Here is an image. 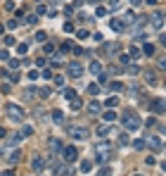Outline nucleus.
Listing matches in <instances>:
<instances>
[{
	"mask_svg": "<svg viewBox=\"0 0 166 176\" xmlns=\"http://www.w3.org/2000/svg\"><path fill=\"white\" fill-rule=\"evenodd\" d=\"M121 121H124V129H126V131H138V129H140V124H142V121H140V117H138L135 112L124 114V117H121Z\"/></svg>",
	"mask_w": 166,
	"mask_h": 176,
	"instance_id": "obj_1",
	"label": "nucleus"
},
{
	"mask_svg": "<svg viewBox=\"0 0 166 176\" xmlns=\"http://www.w3.org/2000/svg\"><path fill=\"white\" fill-rule=\"evenodd\" d=\"M62 160H64V164L76 162V160H78V148H76V145H66V148H62Z\"/></svg>",
	"mask_w": 166,
	"mask_h": 176,
	"instance_id": "obj_2",
	"label": "nucleus"
},
{
	"mask_svg": "<svg viewBox=\"0 0 166 176\" xmlns=\"http://www.w3.org/2000/svg\"><path fill=\"white\" fill-rule=\"evenodd\" d=\"M5 112L10 114L12 121H22V119H24V109H22L19 105H14V103H10V105L5 107Z\"/></svg>",
	"mask_w": 166,
	"mask_h": 176,
	"instance_id": "obj_3",
	"label": "nucleus"
},
{
	"mask_svg": "<svg viewBox=\"0 0 166 176\" xmlns=\"http://www.w3.org/2000/svg\"><path fill=\"white\" fill-rule=\"evenodd\" d=\"M88 133H90L88 126H71V129H69V136H71L74 141H86Z\"/></svg>",
	"mask_w": 166,
	"mask_h": 176,
	"instance_id": "obj_4",
	"label": "nucleus"
},
{
	"mask_svg": "<svg viewBox=\"0 0 166 176\" xmlns=\"http://www.w3.org/2000/svg\"><path fill=\"white\" fill-rule=\"evenodd\" d=\"M66 74L74 76V79L83 76V64H78V62H69V64H66Z\"/></svg>",
	"mask_w": 166,
	"mask_h": 176,
	"instance_id": "obj_5",
	"label": "nucleus"
},
{
	"mask_svg": "<svg viewBox=\"0 0 166 176\" xmlns=\"http://www.w3.org/2000/svg\"><path fill=\"white\" fill-rule=\"evenodd\" d=\"M150 112L164 114V98H152V100H150Z\"/></svg>",
	"mask_w": 166,
	"mask_h": 176,
	"instance_id": "obj_6",
	"label": "nucleus"
},
{
	"mask_svg": "<svg viewBox=\"0 0 166 176\" xmlns=\"http://www.w3.org/2000/svg\"><path fill=\"white\" fill-rule=\"evenodd\" d=\"M31 169L36 172V174H43V172H45V160H43V157H33L31 160Z\"/></svg>",
	"mask_w": 166,
	"mask_h": 176,
	"instance_id": "obj_7",
	"label": "nucleus"
},
{
	"mask_svg": "<svg viewBox=\"0 0 166 176\" xmlns=\"http://www.w3.org/2000/svg\"><path fill=\"white\" fill-rule=\"evenodd\" d=\"M145 145H150V148H152V150H157V152H162V150H164V145H162V138H159V136H150Z\"/></svg>",
	"mask_w": 166,
	"mask_h": 176,
	"instance_id": "obj_8",
	"label": "nucleus"
},
{
	"mask_svg": "<svg viewBox=\"0 0 166 176\" xmlns=\"http://www.w3.org/2000/svg\"><path fill=\"white\" fill-rule=\"evenodd\" d=\"M48 145H50V150H52V155H60V152H62V148H64L60 138H50V143H48Z\"/></svg>",
	"mask_w": 166,
	"mask_h": 176,
	"instance_id": "obj_9",
	"label": "nucleus"
},
{
	"mask_svg": "<svg viewBox=\"0 0 166 176\" xmlns=\"http://www.w3.org/2000/svg\"><path fill=\"white\" fill-rule=\"evenodd\" d=\"M109 26H112L114 31H124V29H126V22H124V19H109Z\"/></svg>",
	"mask_w": 166,
	"mask_h": 176,
	"instance_id": "obj_10",
	"label": "nucleus"
},
{
	"mask_svg": "<svg viewBox=\"0 0 166 176\" xmlns=\"http://www.w3.org/2000/svg\"><path fill=\"white\" fill-rule=\"evenodd\" d=\"M109 133H114V129H112V126H107V124L98 126V136H100V138H107Z\"/></svg>",
	"mask_w": 166,
	"mask_h": 176,
	"instance_id": "obj_11",
	"label": "nucleus"
},
{
	"mask_svg": "<svg viewBox=\"0 0 166 176\" xmlns=\"http://www.w3.org/2000/svg\"><path fill=\"white\" fill-rule=\"evenodd\" d=\"M116 117H119V114H116L114 109H109V107L102 112V119H104V121H116Z\"/></svg>",
	"mask_w": 166,
	"mask_h": 176,
	"instance_id": "obj_12",
	"label": "nucleus"
},
{
	"mask_svg": "<svg viewBox=\"0 0 166 176\" xmlns=\"http://www.w3.org/2000/svg\"><path fill=\"white\" fill-rule=\"evenodd\" d=\"M88 112H90V114H100V112H102V105H100L98 100H90V103H88Z\"/></svg>",
	"mask_w": 166,
	"mask_h": 176,
	"instance_id": "obj_13",
	"label": "nucleus"
},
{
	"mask_svg": "<svg viewBox=\"0 0 166 176\" xmlns=\"http://www.w3.org/2000/svg\"><path fill=\"white\" fill-rule=\"evenodd\" d=\"M69 107H71V112H78V109L83 107L81 98H78V95H76V98H71V100H69Z\"/></svg>",
	"mask_w": 166,
	"mask_h": 176,
	"instance_id": "obj_14",
	"label": "nucleus"
},
{
	"mask_svg": "<svg viewBox=\"0 0 166 176\" xmlns=\"http://www.w3.org/2000/svg\"><path fill=\"white\" fill-rule=\"evenodd\" d=\"M152 19H154V26L162 31V29H164V14H162V12H154V17H152Z\"/></svg>",
	"mask_w": 166,
	"mask_h": 176,
	"instance_id": "obj_15",
	"label": "nucleus"
},
{
	"mask_svg": "<svg viewBox=\"0 0 166 176\" xmlns=\"http://www.w3.org/2000/svg\"><path fill=\"white\" fill-rule=\"evenodd\" d=\"M88 71H90V74H95V76H98V74H102V64H100L98 60H93V62H90V67H88Z\"/></svg>",
	"mask_w": 166,
	"mask_h": 176,
	"instance_id": "obj_16",
	"label": "nucleus"
},
{
	"mask_svg": "<svg viewBox=\"0 0 166 176\" xmlns=\"http://www.w3.org/2000/svg\"><path fill=\"white\" fill-rule=\"evenodd\" d=\"M52 121H55V124H62V121H64V112H62V109H55V112H52Z\"/></svg>",
	"mask_w": 166,
	"mask_h": 176,
	"instance_id": "obj_17",
	"label": "nucleus"
},
{
	"mask_svg": "<svg viewBox=\"0 0 166 176\" xmlns=\"http://www.w3.org/2000/svg\"><path fill=\"white\" fill-rule=\"evenodd\" d=\"M90 169H93V162L90 160H83L81 162V174H90Z\"/></svg>",
	"mask_w": 166,
	"mask_h": 176,
	"instance_id": "obj_18",
	"label": "nucleus"
},
{
	"mask_svg": "<svg viewBox=\"0 0 166 176\" xmlns=\"http://www.w3.org/2000/svg\"><path fill=\"white\" fill-rule=\"evenodd\" d=\"M104 50L112 55V52H119V50H121V45H119V43H107V45H104Z\"/></svg>",
	"mask_w": 166,
	"mask_h": 176,
	"instance_id": "obj_19",
	"label": "nucleus"
},
{
	"mask_svg": "<svg viewBox=\"0 0 166 176\" xmlns=\"http://www.w3.org/2000/svg\"><path fill=\"white\" fill-rule=\"evenodd\" d=\"M62 95H64L66 100H71V98H76V91H74V88H66V86H64V88H62Z\"/></svg>",
	"mask_w": 166,
	"mask_h": 176,
	"instance_id": "obj_20",
	"label": "nucleus"
},
{
	"mask_svg": "<svg viewBox=\"0 0 166 176\" xmlns=\"http://www.w3.org/2000/svg\"><path fill=\"white\" fill-rule=\"evenodd\" d=\"M116 105H119V98H116V95H112V98H107V103H104V107H109V109H114Z\"/></svg>",
	"mask_w": 166,
	"mask_h": 176,
	"instance_id": "obj_21",
	"label": "nucleus"
},
{
	"mask_svg": "<svg viewBox=\"0 0 166 176\" xmlns=\"http://www.w3.org/2000/svg\"><path fill=\"white\" fill-rule=\"evenodd\" d=\"M22 141V133H14V136H7V145H19Z\"/></svg>",
	"mask_w": 166,
	"mask_h": 176,
	"instance_id": "obj_22",
	"label": "nucleus"
},
{
	"mask_svg": "<svg viewBox=\"0 0 166 176\" xmlns=\"http://www.w3.org/2000/svg\"><path fill=\"white\" fill-rule=\"evenodd\" d=\"M131 145H133V150H145V141H142V138H135V141H131Z\"/></svg>",
	"mask_w": 166,
	"mask_h": 176,
	"instance_id": "obj_23",
	"label": "nucleus"
},
{
	"mask_svg": "<svg viewBox=\"0 0 166 176\" xmlns=\"http://www.w3.org/2000/svg\"><path fill=\"white\" fill-rule=\"evenodd\" d=\"M109 91H114V93H121V91H124V83H121V81H114V83H109Z\"/></svg>",
	"mask_w": 166,
	"mask_h": 176,
	"instance_id": "obj_24",
	"label": "nucleus"
},
{
	"mask_svg": "<svg viewBox=\"0 0 166 176\" xmlns=\"http://www.w3.org/2000/svg\"><path fill=\"white\" fill-rule=\"evenodd\" d=\"M45 38H48L45 31H36V36H33V40H36V43H45Z\"/></svg>",
	"mask_w": 166,
	"mask_h": 176,
	"instance_id": "obj_25",
	"label": "nucleus"
},
{
	"mask_svg": "<svg viewBox=\"0 0 166 176\" xmlns=\"http://www.w3.org/2000/svg\"><path fill=\"white\" fill-rule=\"evenodd\" d=\"M107 157H109V155H107L104 150H98V155H95V160H98L100 164H104V162H107Z\"/></svg>",
	"mask_w": 166,
	"mask_h": 176,
	"instance_id": "obj_26",
	"label": "nucleus"
},
{
	"mask_svg": "<svg viewBox=\"0 0 166 176\" xmlns=\"http://www.w3.org/2000/svg\"><path fill=\"white\" fill-rule=\"evenodd\" d=\"M7 160H10V164H14V162H19V150H12V152L7 155Z\"/></svg>",
	"mask_w": 166,
	"mask_h": 176,
	"instance_id": "obj_27",
	"label": "nucleus"
},
{
	"mask_svg": "<svg viewBox=\"0 0 166 176\" xmlns=\"http://www.w3.org/2000/svg\"><path fill=\"white\" fill-rule=\"evenodd\" d=\"M126 55H128V60H138V57H140V50H138V48H131Z\"/></svg>",
	"mask_w": 166,
	"mask_h": 176,
	"instance_id": "obj_28",
	"label": "nucleus"
},
{
	"mask_svg": "<svg viewBox=\"0 0 166 176\" xmlns=\"http://www.w3.org/2000/svg\"><path fill=\"white\" fill-rule=\"evenodd\" d=\"M36 95H38V88H26V93H24V98H29V100H31V98H36Z\"/></svg>",
	"mask_w": 166,
	"mask_h": 176,
	"instance_id": "obj_29",
	"label": "nucleus"
},
{
	"mask_svg": "<svg viewBox=\"0 0 166 176\" xmlns=\"http://www.w3.org/2000/svg\"><path fill=\"white\" fill-rule=\"evenodd\" d=\"M17 52H19V55H26V52H29V43H19V45H17Z\"/></svg>",
	"mask_w": 166,
	"mask_h": 176,
	"instance_id": "obj_30",
	"label": "nucleus"
},
{
	"mask_svg": "<svg viewBox=\"0 0 166 176\" xmlns=\"http://www.w3.org/2000/svg\"><path fill=\"white\" fill-rule=\"evenodd\" d=\"M152 52H154V45H152V43H147V45H142V55H147V57H150Z\"/></svg>",
	"mask_w": 166,
	"mask_h": 176,
	"instance_id": "obj_31",
	"label": "nucleus"
},
{
	"mask_svg": "<svg viewBox=\"0 0 166 176\" xmlns=\"http://www.w3.org/2000/svg\"><path fill=\"white\" fill-rule=\"evenodd\" d=\"M38 93H40V98H50V95H52V88H50V86H45V88H40Z\"/></svg>",
	"mask_w": 166,
	"mask_h": 176,
	"instance_id": "obj_32",
	"label": "nucleus"
},
{
	"mask_svg": "<svg viewBox=\"0 0 166 176\" xmlns=\"http://www.w3.org/2000/svg\"><path fill=\"white\" fill-rule=\"evenodd\" d=\"M19 133H22V138H29V136L33 133V129H31V126H22V131H19Z\"/></svg>",
	"mask_w": 166,
	"mask_h": 176,
	"instance_id": "obj_33",
	"label": "nucleus"
},
{
	"mask_svg": "<svg viewBox=\"0 0 166 176\" xmlns=\"http://www.w3.org/2000/svg\"><path fill=\"white\" fill-rule=\"evenodd\" d=\"M40 19H38V14L33 12V14H26V24H38Z\"/></svg>",
	"mask_w": 166,
	"mask_h": 176,
	"instance_id": "obj_34",
	"label": "nucleus"
},
{
	"mask_svg": "<svg viewBox=\"0 0 166 176\" xmlns=\"http://www.w3.org/2000/svg\"><path fill=\"white\" fill-rule=\"evenodd\" d=\"M107 81H109V79H107V74H104V71L98 74V86H107Z\"/></svg>",
	"mask_w": 166,
	"mask_h": 176,
	"instance_id": "obj_35",
	"label": "nucleus"
},
{
	"mask_svg": "<svg viewBox=\"0 0 166 176\" xmlns=\"http://www.w3.org/2000/svg\"><path fill=\"white\" fill-rule=\"evenodd\" d=\"M76 36H78V40H88V38H90V34H88L86 29H81V31H76Z\"/></svg>",
	"mask_w": 166,
	"mask_h": 176,
	"instance_id": "obj_36",
	"label": "nucleus"
},
{
	"mask_svg": "<svg viewBox=\"0 0 166 176\" xmlns=\"http://www.w3.org/2000/svg\"><path fill=\"white\" fill-rule=\"evenodd\" d=\"M7 79H10L12 83H17V81L22 79V74H19V71H12V74H7Z\"/></svg>",
	"mask_w": 166,
	"mask_h": 176,
	"instance_id": "obj_37",
	"label": "nucleus"
},
{
	"mask_svg": "<svg viewBox=\"0 0 166 176\" xmlns=\"http://www.w3.org/2000/svg\"><path fill=\"white\" fill-rule=\"evenodd\" d=\"M52 81H55L57 88H64V76H52Z\"/></svg>",
	"mask_w": 166,
	"mask_h": 176,
	"instance_id": "obj_38",
	"label": "nucleus"
},
{
	"mask_svg": "<svg viewBox=\"0 0 166 176\" xmlns=\"http://www.w3.org/2000/svg\"><path fill=\"white\" fill-rule=\"evenodd\" d=\"M88 93H90V95H98V93H100V86H98V83H90V86H88Z\"/></svg>",
	"mask_w": 166,
	"mask_h": 176,
	"instance_id": "obj_39",
	"label": "nucleus"
},
{
	"mask_svg": "<svg viewBox=\"0 0 166 176\" xmlns=\"http://www.w3.org/2000/svg\"><path fill=\"white\" fill-rule=\"evenodd\" d=\"M38 76H40V74H38V69H31L29 74H26V79H29V81H36Z\"/></svg>",
	"mask_w": 166,
	"mask_h": 176,
	"instance_id": "obj_40",
	"label": "nucleus"
},
{
	"mask_svg": "<svg viewBox=\"0 0 166 176\" xmlns=\"http://www.w3.org/2000/svg\"><path fill=\"white\" fill-rule=\"evenodd\" d=\"M128 143H131V138H128L126 133H121V136H119V145H128Z\"/></svg>",
	"mask_w": 166,
	"mask_h": 176,
	"instance_id": "obj_41",
	"label": "nucleus"
},
{
	"mask_svg": "<svg viewBox=\"0 0 166 176\" xmlns=\"http://www.w3.org/2000/svg\"><path fill=\"white\" fill-rule=\"evenodd\" d=\"M98 176H112V169H109V167H102L98 172Z\"/></svg>",
	"mask_w": 166,
	"mask_h": 176,
	"instance_id": "obj_42",
	"label": "nucleus"
},
{
	"mask_svg": "<svg viewBox=\"0 0 166 176\" xmlns=\"http://www.w3.org/2000/svg\"><path fill=\"white\" fill-rule=\"evenodd\" d=\"M48 12V7L43 5V2H38V7H36V14H45Z\"/></svg>",
	"mask_w": 166,
	"mask_h": 176,
	"instance_id": "obj_43",
	"label": "nucleus"
},
{
	"mask_svg": "<svg viewBox=\"0 0 166 176\" xmlns=\"http://www.w3.org/2000/svg\"><path fill=\"white\" fill-rule=\"evenodd\" d=\"M128 74H133V76L140 74V67H138V64H128Z\"/></svg>",
	"mask_w": 166,
	"mask_h": 176,
	"instance_id": "obj_44",
	"label": "nucleus"
},
{
	"mask_svg": "<svg viewBox=\"0 0 166 176\" xmlns=\"http://www.w3.org/2000/svg\"><path fill=\"white\" fill-rule=\"evenodd\" d=\"M14 26H19V19H17V17H14V19H10V22H7V29H14Z\"/></svg>",
	"mask_w": 166,
	"mask_h": 176,
	"instance_id": "obj_45",
	"label": "nucleus"
},
{
	"mask_svg": "<svg viewBox=\"0 0 166 176\" xmlns=\"http://www.w3.org/2000/svg\"><path fill=\"white\" fill-rule=\"evenodd\" d=\"M2 43H5V45H14V36H5Z\"/></svg>",
	"mask_w": 166,
	"mask_h": 176,
	"instance_id": "obj_46",
	"label": "nucleus"
},
{
	"mask_svg": "<svg viewBox=\"0 0 166 176\" xmlns=\"http://www.w3.org/2000/svg\"><path fill=\"white\" fill-rule=\"evenodd\" d=\"M145 79H147L150 83H154V81H157V79H154V71H145Z\"/></svg>",
	"mask_w": 166,
	"mask_h": 176,
	"instance_id": "obj_47",
	"label": "nucleus"
},
{
	"mask_svg": "<svg viewBox=\"0 0 166 176\" xmlns=\"http://www.w3.org/2000/svg\"><path fill=\"white\" fill-rule=\"evenodd\" d=\"M64 31H66V34L74 31V22H64Z\"/></svg>",
	"mask_w": 166,
	"mask_h": 176,
	"instance_id": "obj_48",
	"label": "nucleus"
},
{
	"mask_svg": "<svg viewBox=\"0 0 166 176\" xmlns=\"http://www.w3.org/2000/svg\"><path fill=\"white\" fill-rule=\"evenodd\" d=\"M0 60L7 62V60H10V52H7V50H0Z\"/></svg>",
	"mask_w": 166,
	"mask_h": 176,
	"instance_id": "obj_49",
	"label": "nucleus"
},
{
	"mask_svg": "<svg viewBox=\"0 0 166 176\" xmlns=\"http://www.w3.org/2000/svg\"><path fill=\"white\" fill-rule=\"evenodd\" d=\"M93 40H95V43H102V40H104V36L98 31V34H93Z\"/></svg>",
	"mask_w": 166,
	"mask_h": 176,
	"instance_id": "obj_50",
	"label": "nucleus"
},
{
	"mask_svg": "<svg viewBox=\"0 0 166 176\" xmlns=\"http://www.w3.org/2000/svg\"><path fill=\"white\" fill-rule=\"evenodd\" d=\"M40 76H43V79H52L55 74H52V69H45V71H43V74H40Z\"/></svg>",
	"mask_w": 166,
	"mask_h": 176,
	"instance_id": "obj_51",
	"label": "nucleus"
},
{
	"mask_svg": "<svg viewBox=\"0 0 166 176\" xmlns=\"http://www.w3.org/2000/svg\"><path fill=\"white\" fill-rule=\"evenodd\" d=\"M95 14H98V17H104V14H107V7H98Z\"/></svg>",
	"mask_w": 166,
	"mask_h": 176,
	"instance_id": "obj_52",
	"label": "nucleus"
},
{
	"mask_svg": "<svg viewBox=\"0 0 166 176\" xmlns=\"http://www.w3.org/2000/svg\"><path fill=\"white\" fill-rule=\"evenodd\" d=\"M19 64H22V62H19V60H10V69H17V67H19Z\"/></svg>",
	"mask_w": 166,
	"mask_h": 176,
	"instance_id": "obj_53",
	"label": "nucleus"
},
{
	"mask_svg": "<svg viewBox=\"0 0 166 176\" xmlns=\"http://www.w3.org/2000/svg\"><path fill=\"white\" fill-rule=\"evenodd\" d=\"M145 38H147V36H145V34H138V36H135V38H133V40H135V43H142Z\"/></svg>",
	"mask_w": 166,
	"mask_h": 176,
	"instance_id": "obj_54",
	"label": "nucleus"
},
{
	"mask_svg": "<svg viewBox=\"0 0 166 176\" xmlns=\"http://www.w3.org/2000/svg\"><path fill=\"white\" fill-rule=\"evenodd\" d=\"M45 52H55V45L52 43H45Z\"/></svg>",
	"mask_w": 166,
	"mask_h": 176,
	"instance_id": "obj_55",
	"label": "nucleus"
},
{
	"mask_svg": "<svg viewBox=\"0 0 166 176\" xmlns=\"http://www.w3.org/2000/svg\"><path fill=\"white\" fill-rule=\"evenodd\" d=\"M119 60H121V64H128L131 60H128V55H119Z\"/></svg>",
	"mask_w": 166,
	"mask_h": 176,
	"instance_id": "obj_56",
	"label": "nucleus"
},
{
	"mask_svg": "<svg viewBox=\"0 0 166 176\" xmlns=\"http://www.w3.org/2000/svg\"><path fill=\"white\" fill-rule=\"evenodd\" d=\"M131 5H133V7H140V5H142V0H131Z\"/></svg>",
	"mask_w": 166,
	"mask_h": 176,
	"instance_id": "obj_57",
	"label": "nucleus"
},
{
	"mask_svg": "<svg viewBox=\"0 0 166 176\" xmlns=\"http://www.w3.org/2000/svg\"><path fill=\"white\" fill-rule=\"evenodd\" d=\"M2 176H14V172H12V169H5V172H2Z\"/></svg>",
	"mask_w": 166,
	"mask_h": 176,
	"instance_id": "obj_58",
	"label": "nucleus"
},
{
	"mask_svg": "<svg viewBox=\"0 0 166 176\" xmlns=\"http://www.w3.org/2000/svg\"><path fill=\"white\" fill-rule=\"evenodd\" d=\"M133 176H145V174H133Z\"/></svg>",
	"mask_w": 166,
	"mask_h": 176,
	"instance_id": "obj_59",
	"label": "nucleus"
},
{
	"mask_svg": "<svg viewBox=\"0 0 166 176\" xmlns=\"http://www.w3.org/2000/svg\"><path fill=\"white\" fill-rule=\"evenodd\" d=\"M36 2H43V0H36Z\"/></svg>",
	"mask_w": 166,
	"mask_h": 176,
	"instance_id": "obj_60",
	"label": "nucleus"
}]
</instances>
